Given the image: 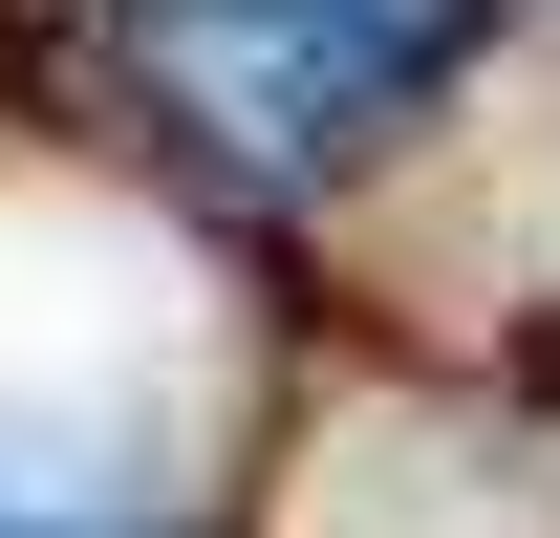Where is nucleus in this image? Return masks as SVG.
<instances>
[{"label":"nucleus","mask_w":560,"mask_h":538,"mask_svg":"<svg viewBox=\"0 0 560 538\" xmlns=\"http://www.w3.org/2000/svg\"><path fill=\"white\" fill-rule=\"evenodd\" d=\"M495 0H108V66L215 173H346L475 66Z\"/></svg>","instance_id":"f257e3e1"},{"label":"nucleus","mask_w":560,"mask_h":538,"mask_svg":"<svg viewBox=\"0 0 560 538\" xmlns=\"http://www.w3.org/2000/svg\"><path fill=\"white\" fill-rule=\"evenodd\" d=\"M0 538H22V517H0Z\"/></svg>","instance_id":"f03ea898"}]
</instances>
